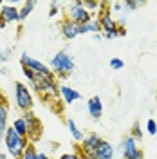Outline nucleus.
Listing matches in <instances>:
<instances>
[{
	"label": "nucleus",
	"instance_id": "c756f323",
	"mask_svg": "<svg viewBox=\"0 0 157 159\" xmlns=\"http://www.w3.org/2000/svg\"><path fill=\"white\" fill-rule=\"evenodd\" d=\"M58 15V2H51V11H49V16H56Z\"/></svg>",
	"mask_w": 157,
	"mask_h": 159
},
{
	"label": "nucleus",
	"instance_id": "4468645a",
	"mask_svg": "<svg viewBox=\"0 0 157 159\" xmlns=\"http://www.w3.org/2000/svg\"><path fill=\"white\" fill-rule=\"evenodd\" d=\"M87 110H88V116L92 119H101L103 116V103H101V98L99 96H92V98L87 101Z\"/></svg>",
	"mask_w": 157,
	"mask_h": 159
},
{
	"label": "nucleus",
	"instance_id": "b1692460",
	"mask_svg": "<svg viewBox=\"0 0 157 159\" xmlns=\"http://www.w3.org/2000/svg\"><path fill=\"white\" fill-rule=\"evenodd\" d=\"M22 74H24V78L29 81V85L33 87L34 85V80H36V74L33 72V70H29V69H25V67H22Z\"/></svg>",
	"mask_w": 157,
	"mask_h": 159
},
{
	"label": "nucleus",
	"instance_id": "6e6552de",
	"mask_svg": "<svg viewBox=\"0 0 157 159\" xmlns=\"http://www.w3.org/2000/svg\"><path fill=\"white\" fill-rule=\"evenodd\" d=\"M101 136L99 134H96V132H90V134H87L85 138H83V141L81 143H78V147H76V154H78L81 159L88 157L90 154H94L96 152V148H98L99 145H101Z\"/></svg>",
	"mask_w": 157,
	"mask_h": 159
},
{
	"label": "nucleus",
	"instance_id": "cd10ccee",
	"mask_svg": "<svg viewBox=\"0 0 157 159\" xmlns=\"http://www.w3.org/2000/svg\"><path fill=\"white\" fill-rule=\"evenodd\" d=\"M108 9H110V13H121L123 11V2H110Z\"/></svg>",
	"mask_w": 157,
	"mask_h": 159
},
{
	"label": "nucleus",
	"instance_id": "20e7f679",
	"mask_svg": "<svg viewBox=\"0 0 157 159\" xmlns=\"http://www.w3.org/2000/svg\"><path fill=\"white\" fill-rule=\"evenodd\" d=\"M51 70L58 78H67L76 70V65H74L72 58L67 54V51H58L51 60Z\"/></svg>",
	"mask_w": 157,
	"mask_h": 159
},
{
	"label": "nucleus",
	"instance_id": "423d86ee",
	"mask_svg": "<svg viewBox=\"0 0 157 159\" xmlns=\"http://www.w3.org/2000/svg\"><path fill=\"white\" fill-rule=\"evenodd\" d=\"M22 118H24L25 127H27V139H29V143L38 141V139L42 138V132H43V125H42L40 118L33 112V110L24 112V114H22Z\"/></svg>",
	"mask_w": 157,
	"mask_h": 159
},
{
	"label": "nucleus",
	"instance_id": "2eb2a0df",
	"mask_svg": "<svg viewBox=\"0 0 157 159\" xmlns=\"http://www.w3.org/2000/svg\"><path fill=\"white\" fill-rule=\"evenodd\" d=\"M0 20L4 22V25H6V24H11V22H18L20 20V9L16 6H6V4H4V7L0 9Z\"/></svg>",
	"mask_w": 157,
	"mask_h": 159
},
{
	"label": "nucleus",
	"instance_id": "1a4fd4ad",
	"mask_svg": "<svg viewBox=\"0 0 157 159\" xmlns=\"http://www.w3.org/2000/svg\"><path fill=\"white\" fill-rule=\"evenodd\" d=\"M20 63H22V67L33 70L36 76H43V74H51V72H52L51 67H47L43 61H40V60L29 56L27 52H22V56H20Z\"/></svg>",
	"mask_w": 157,
	"mask_h": 159
},
{
	"label": "nucleus",
	"instance_id": "f257e3e1",
	"mask_svg": "<svg viewBox=\"0 0 157 159\" xmlns=\"http://www.w3.org/2000/svg\"><path fill=\"white\" fill-rule=\"evenodd\" d=\"M96 18H98L99 25H101V34L105 38L112 40V38H119V36H125L127 34V29L123 25H119L118 20L112 16V13L108 9V4H103V7L99 9Z\"/></svg>",
	"mask_w": 157,
	"mask_h": 159
},
{
	"label": "nucleus",
	"instance_id": "a878e982",
	"mask_svg": "<svg viewBox=\"0 0 157 159\" xmlns=\"http://www.w3.org/2000/svg\"><path fill=\"white\" fill-rule=\"evenodd\" d=\"M141 6H143V2H123V9L125 11H134V9H137V7H141Z\"/></svg>",
	"mask_w": 157,
	"mask_h": 159
},
{
	"label": "nucleus",
	"instance_id": "4be33fe9",
	"mask_svg": "<svg viewBox=\"0 0 157 159\" xmlns=\"http://www.w3.org/2000/svg\"><path fill=\"white\" fill-rule=\"evenodd\" d=\"M22 159H38V150L34 148V145H33V143H31L29 147H27V150L24 152Z\"/></svg>",
	"mask_w": 157,
	"mask_h": 159
},
{
	"label": "nucleus",
	"instance_id": "473e14b6",
	"mask_svg": "<svg viewBox=\"0 0 157 159\" xmlns=\"http://www.w3.org/2000/svg\"><path fill=\"white\" fill-rule=\"evenodd\" d=\"M0 159H7V156L6 154H0Z\"/></svg>",
	"mask_w": 157,
	"mask_h": 159
},
{
	"label": "nucleus",
	"instance_id": "2f4dec72",
	"mask_svg": "<svg viewBox=\"0 0 157 159\" xmlns=\"http://www.w3.org/2000/svg\"><path fill=\"white\" fill-rule=\"evenodd\" d=\"M38 159H52V157H49V156L43 154V152H38Z\"/></svg>",
	"mask_w": 157,
	"mask_h": 159
},
{
	"label": "nucleus",
	"instance_id": "aec40b11",
	"mask_svg": "<svg viewBox=\"0 0 157 159\" xmlns=\"http://www.w3.org/2000/svg\"><path fill=\"white\" fill-rule=\"evenodd\" d=\"M34 6H36V2H25L24 6H22V9H20V20H25L27 16H29L31 13H33V9H34Z\"/></svg>",
	"mask_w": 157,
	"mask_h": 159
},
{
	"label": "nucleus",
	"instance_id": "9b49d317",
	"mask_svg": "<svg viewBox=\"0 0 157 159\" xmlns=\"http://www.w3.org/2000/svg\"><path fill=\"white\" fill-rule=\"evenodd\" d=\"M7 121H9V103H7L6 94L0 90V139L6 136V132L9 129Z\"/></svg>",
	"mask_w": 157,
	"mask_h": 159
},
{
	"label": "nucleus",
	"instance_id": "a211bd4d",
	"mask_svg": "<svg viewBox=\"0 0 157 159\" xmlns=\"http://www.w3.org/2000/svg\"><path fill=\"white\" fill-rule=\"evenodd\" d=\"M65 123H67V129H69L72 139H74V141H78V143H81V141H83V138H85V134L78 129L76 121H74V119H70V118H67V121H65Z\"/></svg>",
	"mask_w": 157,
	"mask_h": 159
},
{
	"label": "nucleus",
	"instance_id": "0eeeda50",
	"mask_svg": "<svg viewBox=\"0 0 157 159\" xmlns=\"http://www.w3.org/2000/svg\"><path fill=\"white\" fill-rule=\"evenodd\" d=\"M67 20L70 22H74V24H78V25H83V24H87L92 20V15L85 9V6H83V2L78 0V2H74V4H69V7H67Z\"/></svg>",
	"mask_w": 157,
	"mask_h": 159
},
{
	"label": "nucleus",
	"instance_id": "412c9836",
	"mask_svg": "<svg viewBox=\"0 0 157 159\" xmlns=\"http://www.w3.org/2000/svg\"><path fill=\"white\" fill-rule=\"evenodd\" d=\"M128 136H130L132 139H136L137 143L143 139V130H141V123H139V121H136V123L132 125V129H130V134H128Z\"/></svg>",
	"mask_w": 157,
	"mask_h": 159
},
{
	"label": "nucleus",
	"instance_id": "f03ea898",
	"mask_svg": "<svg viewBox=\"0 0 157 159\" xmlns=\"http://www.w3.org/2000/svg\"><path fill=\"white\" fill-rule=\"evenodd\" d=\"M33 89L38 92L42 98H45V101H56L58 103L60 99V85L56 81V76L51 72V74H43V76H36L34 80V85Z\"/></svg>",
	"mask_w": 157,
	"mask_h": 159
},
{
	"label": "nucleus",
	"instance_id": "f704fd0d",
	"mask_svg": "<svg viewBox=\"0 0 157 159\" xmlns=\"http://www.w3.org/2000/svg\"><path fill=\"white\" fill-rule=\"evenodd\" d=\"M2 7H4V2H2V0H0V9H2Z\"/></svg>",
	"mask_w": 157,
	"mask_h": 159
},
{
	"label": "nucleus",
	"instance_id": "f8f14e48",
	"mask_svg": "<svg viewBox=\"0 0 157 159\" xmlns=\"http://www.w3.org/2000/svg\"><path fill=\"white\" fill-rule=\"evenodd\" d=\"M60 31H61V36L65 40H74L76 36L81 34L78 24H74V22H70V20H67V18H63L60 22Z\"/></svg>",
	"mask_w": 157,
	"mask_h": 159
},
{
	"label": "nucleus",
	"instance_id": "dca6fc26",
	"mask_svg": "<svg viewBox=\"0 0 157 159\" xmlns=\"http://www.w3.org/2000/svg\"><path fill=\"white\" fill-rule=\"evenodd\" d=\"M60 98L63 99V103H74V101H78L81 99V94H79L78 90L70 89L69 85H60Z\"/></svg>",
	"mask_w": 157,
	"mask_h": 159
},
{
	"label": "nucleus",
	"instance_id": "9d476101",
	"mask_svg": "<svg viewBox=\"0 0 157 159\" xmlns=\"http://www.w3.org/2000/svg\"><path fill=\"white\" fill-rule=\"evenodd\" d=\"M119 150H121V156L125 159H143L145 157V154H143L141 147L137 145V141L132 139L130 136H127V138L123 139Z\"/></svg>",
	"mask_w": 157,
	"mask_h": 159
},
{
	"label": "nucleus",
	"instance_id": "72a5a7b5",
	"mask_svg": "<svg viewBox=\"0 0 157 159\" xmlns=\"http://www.w3.org/2000/svg\"><path fill=\"white\" fill-rule=\"evenodd\" d=\"M0 29H4V22L2 20H0Z\"/></svg>",
	"mask_w": 157,
	"mask_h": 159
},
{
	"label": "nucleus",
	"instance_id": "5701e85b",
	"mask_svg": "<svg viewBox=\"0 0 157 159\" xmlns=\"http://www.w3.org/2000/svg\"><path fill=\"white\" fill-rule=\"evenodd\" d=\"M83 6H85V9L92 15L94 11H98V9H101L103 7V4L101 2H83Z\"/></svg>",
	"mask_w": 157,
	"mask_h": 159
},
{
	"label": "nucleus",
	"instance_id": "39448f33",
	"mask_svg": "<svg viewBox=\"0 0 157 159\" xmlns=\"http://www.w3.org/2000/svg\"><path fill=\"white\" fill-rule=\"evenodd\" d=\"M15 105H16V109H18L22 114L33 110V105H34L33 92H31V89L25 83H22V81H16V83H15Z\"/></svg>",
	"mask_w": 157,
	"mask_h": 159
},
{
	"label": "nucleus",
	"instance_id": "393cba45",
	"mask_svg": "<svg viewBox=\"0 0 157 159\" xmlns=\"http://www.w3.org/2000/svg\"><path fill=\"white\" fill-rule=\"evenodd\" d=\"M146 132L150 134V136H155L157 134V123H155V119H148L146 121Z\"/></svg>",
	"mask_w": 157,
	"mask_h": 159
},
{
	"label": "nucleus",
	"instance_id": "bb28decb",
	"mask_svg": "<svg viewBox=\"0 0 157 159\" xmlns=\"http://www.w3.org/2000/svg\"><path fill=\"white\" fill-rule=\"evenodd\" d=\"M110 67H112L114 70H119V69L125 67V61H123L121 58H112L110 60Z\"/></svg>",
	"mask_w": 157,
	"mask_h": 159
},
{
	"label": "nucleus",
	"instance_id": "f3484780",
	"mask_svg": "<svg viewBox=\"0 0 157 159\" xmlns=\"http://www.w3.org/2000/svg\"><path fill=\"white\" fill-rule=\"evenodd\" d=\"M79 33H81V34H87V33H92V34H99V33H101V25H99L98 18H92L90 22L83 24V25H79Z\"/></svg>",
	"mask_w": 157,
	"mask_h": 159
},
{
	"label": "nucleus",
	"instance_id": "6ab92c4d",
	"mask_svg": "<svg viewBox=\"0 0 157 159\" xmlns=\"http://www.w3.org/2000/svg\"><path fill=\"white\" fill-rule=\"evenodd\" d=\"M13 129H15V132H16V134L24 136V138H27V127H25V121H24V118H22V116L13 121Z\"/></svg>",
	"mask_w": 157,
	"mask_h": 159
},
{
	"label": "nucleus",
	"instance_id": "7c9ffc66",
	"mask_svg": "<svg viewBox=\"0 0 157 159\" xmlns=\"http://www.w3.org/2000/svg\"><path fill=\"white\" fill-rule=\"evenodd\" d=\"M60 159H81V157H79L76 152H72V154H61Z\"/></svg>",
	"mask_w": 157,
	"mask_h": 159
},
{
	"label": "nucleus",
	"instance_id": "c85d7f7f",
	"mask_svg": "<svg viewBox=\"0 0 157 159\" xmlns=\"http://www.w3.org/2000/svg\"><path fill=\"white\" fill-rule=\"evenodd\" d=\"M9 58H11V49H2L0 51V63L9 61Z\"/></svg>",
	"mask_w": 157,
	"mask_h": 159
},
{
	"label": "nucleus",
	"instance_id": "ddd939ff",
	"mask_svg": "<svg viewBox=\"0 0 157 159\" xmlns=\"http://www.w3.org/2000/svg\"><path fill=\"white\" fill-rule=\"evenodd\" d=\"M85 159H114V147L108 143V141H101V145H99L98 148H96V152L94 154H90L88 157Z\"/></svg>",
	"mask_w": 157,
	"mask_h": 159
},
{
	"label": "nucleus",
	"instance_id": "7ed1b4c3",
	"mask_svg": "<svg viewBox=\"0 0 157 159\" xmlns=\"http://www.w3.org/2000/svg\"><path fill=\"white\" fill-rule=\"evenodd\" d=\"M4 143H6L7 154H9L11 157H15V159H22L24 152H25V150H27V147L31 145L29 139L24 138V136H20V134H16L13 127H9V129H7L6 136H4Z\"/></svg>",
	"mask_w": 157,
	"mask_h": 159
}]
</instances>
